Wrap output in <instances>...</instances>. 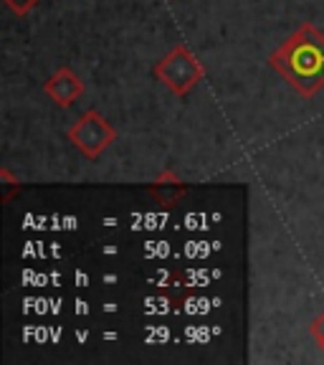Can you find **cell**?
Wrapping results in <instances>:
<instances>
[{"label": "cell", "instance_id": "cell-1", "mask_svg": "<svg viewBox=\"0 0 324 365\" xmlns=\"http://www.w3.org/2000/svg\"><path fill=\"white\" fill-rule=\"evenodd\" d=\"M268 66L304 99L324 89V34L314 23H299L268 56Z\"/></svg>", "mask_w": 324, "mask_h": 365}, {"label": "cell", "instance_id": "cell-2", "mask_svg": "<svg viewBox=\"0 0 324 365\" xmlns=\"http://www.w3.org/2000/svg\"><path fill=\"white\" fill-rule=\"evenodd\" d=\"M152 76L167 86L177 97H188L190 91L205 79V66L193 56L185 43L172 46L165 56L152 66Z\"/></svg>", "mask_w": 324, "mask_h": 365}, {"label": "cell", "instance_id": "cell-3", "mask_svg": "<svg viewBox=\"0 0 324 365\" xmlns=\"http://www.w3.org/2000/svg\"><path fill=\"white\" fill-rule=\"evenodd\" d=\"M68 143L74 145L86 160H97L102 158V153H107L109 145L117 140V130L109 125L107 117L97 112V109H89L79 117V120L71 125L68 130Z\"/></svg>", "mask_w": 324, "mask_h": 365}, {"label": "cell", "instance_id": "cell-4", "mask_svg": "<svg viewBox=\"0 0 324 365\" xmlns=\"http://www.w3.org/2000/svg\"><path fill=\"white\" fill-rule=\"evenodd\" d=\"M43 91L53 104L66 109L74 107L76 99L84 94V81H81V76H76V71L71 66H61L43 81Z\"/></svg>", "mask_w": 324, "mask_h": 365}, {"label": "cell", "instance_id": "cell-5", "mask_svg": "<svg viewBox=\"0 0 324 365\" xmlns=\"http://www.w3.org/2000/svg\"><path fill=\"white\" fill-rule=\"evenodd\" d=\"M147 193L165 208H175L188 195V182L180 180L172 170H162L152 182H147Z\"/></svg>", "mask_w": 324, "mask_h": 365}, {"label": "cell", "instance_id": "cell-6", "mask_svg": "<svg viewBox=\"0 0 324 365\" xmlns=\"http://www.w3.org/2000/svg\"><path fill=\"white\" fill-rule=\"evenodd\" d=\"M309 335H312L314 340L319 342V348H322L324 345V309L312 319V322H309Z\"/></svg>", "mask_w": 324, "mask_h": 365}, {"label": "cell", "instance_id": "cell-7", "mask_svg": "<svg viewBox=\"0 0 324 365\" xmlns=\"http://www.w3.org/2000/svg\"><path fill=\"white\" fill-rule=\"evenodd\" d=\"M6 3H8V8H11L13 13H18V16H26L31 8L38 6L41 0H6Z\"/></svg>", "mask_w": 324, "mask_h": 365}, {"label": "cell", "instance_id": "cell-8", "mask_svg": "<svg viewBox=\"0 0 324 365\" xmlns=\"http://www.w3.org/2000/svg\"><path fill=\"white\" fill-rule=\"evenodd\" d=\"M322 350H324V345H322Z\"/></svg>", "mask_w": 324, "mask_h": 365}]
</instances>
